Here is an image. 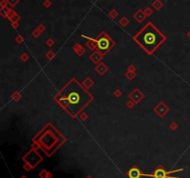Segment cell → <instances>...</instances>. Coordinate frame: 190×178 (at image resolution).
Instances as JSON below:
<instances>
[{
	"label": "cell",
	"mask_w": 190,
	"mask_h": 178,
	"mask_svg": "<svg viewBox=\"0 0 190 178\" xmlns=\"http://www.w3.org/2000/svg\"><path fill=\"white\" fill-rule=\"evenodd\" d=\"M92 100V95L75 79H72L58 95V102L69 114L77 116Z\"/></svg>",
	"instance_id": "cell-1"
},
{
	"label": "cell",
	"mask_w": 190,
	"mask_h": 178,
	"mask_svg": "<svg viewBox=\"0 0 190 178\" xmlns=\"http://www.w3.org/2000/svg\"><path fill=\"white\" fill-rule=\"evenodd\" d=\"M135 39L147 53H152L162 42L165 41V35L153 24L148 23L136 35Z\"/></svg>",
	"instance_id": "cell-2"
},
{
	"label": "cell",
	"mask_w": 190,
	"mask_h": 178,
	"mask_svg": "<svg viewBox=\"0 0 190 178\" xmlns=\"http://www.w3.org/2000/svg\"><path fill=\"white\" fill-rule=\"evenodd\" d=\"M95 41L97 42L98 49L102 53H106L113 46L112 40L108 37L105 33H102L97 39H95Z\"/></svg>",
	"instance_id": "cell-3"
},
{
	"label": "cell",
	"mask_w": 190,
	"mask_h": 178,
	"mask_svg": "<svg viewBox=\"0 0 190 178\" xmlns=\"http://www.w3.org/2000/svg\"><path fill=\"white\" fill-rule=\"evenodd\" d=\"M129 176L130 178H138L140 176V173L137 169H132L129 172Z\"/></svg>",
	"instance_id": "cell-4"
},
{
	"label": "cell",
	"mask_w": 190,
	"mask_h": 178,
	"mask_svg": "<svg viewBox=\"0 0 190 178\" xmlns=\"http://www.w3.org/2000/svg\"><path fill=\"white\" fill-rule=\"evenodd\" d=\"M155 176H156V178H165V176H166L165 175V172L163 170H161V169H159V170L156 171Z\"/></svg>",
	"instance_id": "cell-5"
}]
</instances>
